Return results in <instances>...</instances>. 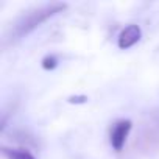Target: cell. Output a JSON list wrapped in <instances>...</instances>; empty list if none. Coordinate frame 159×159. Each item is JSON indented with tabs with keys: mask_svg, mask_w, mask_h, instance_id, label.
<instances>
[{
	"mask_svg": "<svg viewBox=\"0 0 159 159\" xmlns=\"http://www.w3.org/2000/svg\"><path fill=\"white\" fill-rule=\"evenodd\" d=\"M67 8L66 3H47V5H41L28 13H25L11 28V36L13 39H20L24 36H27L28 33H31L34 28H38L41 24H44L45 20H48L50 17H53L58 13H62Z\"/></svg>",
	"mask_w": 159,
	"mask_h": 159,
	"instance_id": "cell-1",
	"label": "cell"
},
{
	"mask_svg": "<svg viewBox=\"0 0 159 159\" xmlns=\"http://www.w3.org/2000/svg\"><path fill=\"white\" fill-rule=\"evenodd\" d=\"M133 123L129 120H119L117 123H114L112 129H111V145L116 151H122L128 134L131 131Z\"/></svg>",
	"mask_w": 159,
	"mask_h": 159,
	"instance_id": "cell-2",
	"label": "cell"
},
{
	"mask_svg": "<svg viewBox=\"0 0 159 159\" xmlns=\"http://www.w3.org/2000/svg\"><path fill=\"white\" fill-rule=\"evenodd\" d=\"M140 36H142L140 27L136 25V24H129V25L125 27V28L122 30V33L119 34L117 45H119V48L126 50V48L133 47L134 44H137V42L140 41Z\"/></svg>",
	"mask_w": 159,
	"mask_h": 159,
	"instance_id": "cell-3",
	"label": "cell"
},
{
	"mask_svg": "<svg viewBox=\"0 0 159 159\" xmlns=\"http://www.w3.org/2000/svg\"><path fill=\"white\" fill-rule=\"evenodd\" d=\"M2 154H3L7 159H34L27 150H22V148L2 147Z\"/></svg>",
	"mask_w": 159,
	"mask_h": 159,
	"instance_id": "cell-4",
	"label": "cell"
},
{
	"mask_svg": "<svg viewBox=\"0 0 159 159\" xmlns=\"http://www.w3.org/2000/svg\"><path fill=\"white\" fill-rule=\"evenodd\" d=\"M56 64H58V61H56L55 56H45V58L42 59V67H44L45 70H53V69L56 67Z\"/></svg>",
	"mask_w": 159,
	"mask_h": 159,
	"instance_id": "cell-5",
	"label": "cell"
},
{
	"mask_svg": "<svg viewBox=\"0 0 159 159\" xmlns=\"http://www.w3.org/2000/svg\"><path fill=\"white\" fill-rule=\"evenodd\" d=\"M88 102V97L81 95V97H70L69 98V103H86Z\"/></svg>",
	"mask_w": 159,
	"mask_h": 159,
	"instance_id": "cell-6",
	"label": "cell"
}]
</instances>
